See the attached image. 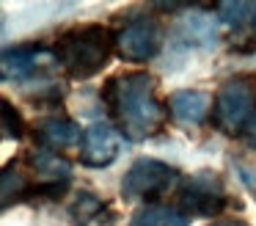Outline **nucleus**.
<instances>
[{"label": "nucleus", "instance_id": "f257e3e1", "mask_svg": "<svg viewBox=\"0 0 256 226\" xmlns=\"http://www.w3.org/2000/svg\"><path fill=\"white\" fill-rule=\"evenodd\" d=\"M100 97L113 119V127L127 141L154 138L168 124V105L157 97V77L144 69L110 75Z\"/></svg>", "mask_w": 256, "mask_h": 226}, {"label": "nucleus", "instance_id": "f03ea898", "mask_svg": "<svg viewBox=\"0 0 256 226\" xmlns=\"http://www.w3.org/2000/svg\"><path fill=\"white\" fill-rule=\"evenodd\" d=\"M116 53L113 31L102 22L72 25L52 42V55L58 66L72 80H91L108 66L110 55Z\"/></svg>", "mask_w": 256, "mask_h": 226}, {"label": "nucleus", "instance_id": "7ed1b4c3", "mask_svg": "<svg viewBox=\"0 0 256 226\" xmlns=\"http://www.w3.org/2000/svg\"><path fill=\"white\" fill-rule=\"evenodd\" d=\"M256 113V77L254 75H234L218 86L212 97L210 121L218 132L240 138L242 127Z\"/></svg>", "mask_w": 256, "mask_h": 226}, {"label": "nucleus", "instance_id": "20e7f679", "mask_svg": "<svg viewBox=\"0 0 256 226\" xmlns=\"http://www.w3.org/2000/svg\"><path fill=\"white\" fill-rule=\"evenodd\" d=\"M228 204V193L223 176L218 171H196L184 176L176 187L174 207L188 218H218Z\"/></svg>", "mask_w": 256, "mask_h": 226}, {"label": "nucleus", "instance_id": "39448f33", "mask_svg": "<svg viewBox=\"0 0 256 226\" xmlns=\"http://www.w3.org/2000/svg\"><path fill=\"white\" fill-rule=\"evenodd\" d=\"M113 42L116 55L124 64H146L160 53L166 42V28L154 14H135L113 31Z\"/></svg>", "mask_w": 256, "mask_h": 226}, {"label": "nucleus", "instance_id": "423d86ee", "mask_svg": "<svg viewBox=\"0 0 256 226\" xmlns=\"http://www.w3.org/2000/svg\"><path fill=\"white\" fill-rule=\"evenodd\" d=\"M179 179V171L174 165L162 163L157 157H138L127 168L122 179V198L124 201H144V204H157Z\"/></svg>", "mask_w": 256, "mask_h": 226}, {"label": "nucleus", "instance_id": "0eeeda50", "mask_svg": "<svg viewBox=\"0 0 256 226\" xmlns=\"http://www.w3.org/2000/svg\"><path fill=\"white\" fill-rule=\"evenodd\" d=\"M122 149V132L108 121H94L83 127V135L78 143V157L80 165L86 168H108L118 157Z\"/></svg>", "mask_w": 256, "mask_h": 226}, {"label": "nucleus", "instance_id": "6e6552de", "mask_svg": "<svg viewBox=\"0 0 256 226\" xmlns=\"http://www.w3.org/2000/svg\"><path fill=\"white\" fill-rule=\"evenodd\" d=\"M30 132H34V141L39 149H50V152L61 154L64 149L80 143L83 127L69 116H42V119L34 121Z\"/></svg>", "mask_w": 256, "mask_h": 226}, {"label": "nucleus", "instance_id": "1a4fd4ad", "mask_svg": "<svg viewBox=\"0 0 256 226\" xmlns=\"http://www.w3.org/2000/svg\"><path fill=\"white\" fill-rule=\"evenodd\" d=\"M168 116L182 127H198L212 113V97L198 88H179L166 99Z\"/></svg>", "mask_w": 256, "mask_h": 226}, {"label": "nucleus", "instance_id": "9d476101", "mask_svg": "<svg viewBox=\"0 0 256 226\" xmlns=\"http://www.w3.org/2000/svg\"><path fill=\"white\" fill-rule=\"evenodd\" d=\"M22 163L36 176V185H42V182H72V163L58 152L34 146L30 152H25Z\"/></svg>", "mask_w": 256, "mask_h": 226}, {"label": "nucleus", "instance_id": "9b49d317", "mask_svg": "<svg viewBox=\"0 0 256 226\" xmlns=\"http://www.w3.org/2000/svg\"><path fill=\"white\" fill-rule=\"evenodd\" d=\"M34 185L36 179L30 176V168L20 163H8L6 168H3V176H0V204H3V209H8L12 204L17 201H25V198H30V193H34Z\"/></svg>", "mask_w": 256, "mask_h": 226}, {"label": "nucleus", "instance_id": "f8f14e48", "mask_svg": "<svg viewBox=\"0 0 256 226\" xmlns=\"http://www.w3.org/2000/svg\"><path fill=\"white\" fill-rule=\"evenodd\" d=\"M42 44H17L3 50V80H25L36 72V58L42 53Z\"/></svg>", "mask_w": 256, "mask_h": 226}, {"label": "nucleus", "instance_id": "ddd939ff", "mask_svg": "<svg viewBox=\"0 0 256 226\" xmlns=\"http://www.w3.org/2000/svg\"><path fill=\"white\" fill-rule=\"evenodd\" d=\"M130 226H190V218L174 204H144L130 218Z\"/></svg>", "mask_w": 256, "mask_h": 226}, {"label": "nucleus", "instance_id": "4468645a", "mask_svg": "<svg viewBox=\"0 0 256 226\" xmlns=\"http://www.w3.org/2000/svg\"><path fill=\"white\" fill-rule=\"evenodd\" d=\"M105 209H108V204L91 190H80L74 196V201L69 204V215H72L74 226H91L96 218H102Z\"/></svg>", "mask_w": 256, "mask_h": 226}, {"label": "nucleus", "instance_id": "2eb2a0df", "mask_svg": "<svg viewBox=\"0 0 256 226\" xmlns=\"http://www.w3.org/2000/svg\"><path fill=\"white\" fill-rule=\"evenodd\" d=\"M212 9L218 11V20H220L223 25H228L232 31L240 28V25H245V22H250L256 17V3H242V0L218 3V6H212Z\"/></svg>", "mask_w": 256, "mask_h": 226}, {"label": "nucleus", "instance_id": "dca6fc26", "mask_svg": "<svg viewBox=\"0 0 256 226\" xmlns=\"http://www.w3.org/2000/svg\"><path fill=\"white\" fill-rule=\"evenodd\" d=\"M228 50L237 55H254L256 53V17L228 33Z\"/></svg>", "mask_w": 256, "mask_h": 226}, {"label": "nucleus", "instance_id": "f3484780", "mask_svg": "<svg viewBox=\"0 0 256 226\" xmlns=\"http://www.w3.org/2000/svg\"><path fill=\"white\" fill-rule=\"evenodd\" d=\"M0 113H3V141H20V138H25L28 124L20 116V110L12 105V99H3V110Z\"/></svg>", "mask_w": 256, "mask_h": 226}, {"label": "nucleus", "instance_id": "a211bd4d", "mask_svg": "<svg viewBox=\"0 0 256 226\" xmlns=\"http://www.w3.org/2000/svg\"><path fill=\"white\" fill-rule=\"evenodd\" d=\"M240 143H242L248 152L256 154V113H254V119L242 127V132H240Z\"/></svg>", "mask_w": 256, "mask_h": 226}, {"label": "nucleus", "instance_id": "6ab92c4d", "mask_svg": "<svg viewBox=\"0 0 256 226\" xmlns=\"http://www.w3.org/2000/svg\"><path fill=\"white\" fill-rule=\"evenodd\" d=\"M210 226H250V223L242 218H220V220H212Z\"/></svg>", "mask_w": 256, "mask_h": 226}]
</instances>
